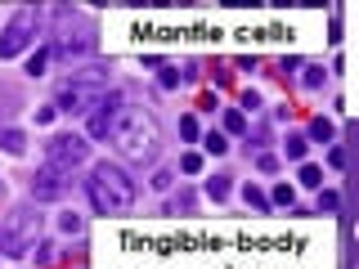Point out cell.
<instances>
[{"instance_id":"cell-25","label":"cell","mask_w":359,"mask_h":269,"mask_svg":"<svg viewBox=\"0 0 359 269\" xmlns=\"http://www.w3.org/2000/svg\"><path fill=\"white\" fill-rule=\"evenodd\" d=\"M261 108V95H256V90H243V112H256Z\"/></svg>"},{"instance_id":"cell-7","label":"cell","mask_w":359,"mask_h":269,"mask_svg":"<svg viewBox=\"0 0 359 269\" xmlns=\"http://www.w3.org/2000/svg\"><path fill=\"white\" fill-rule=\"evenodd\" d=\"M117 112H121V99H117V95H108L104 104L90 112V121H86V139H112V117H117Z\"/></svg>"},{"instance_id":"cell-9","label":"cell","mask_w":359,"mask_h":269,"mask_svg":"<svg viewBox=\"0 0 359 269\" xmlns=\"http://www.w3.org/2000/svg\"><path fill=\"white\" fill-rule=\"evenodd\" d=\"M220 121H224V139H229V134H247V112L243 108H224Z\"/></svg>"},{"instance_id":"cell-16","label":"cell","mask_w":359,"mask_h":269,"mask_svg":"<svg viewBox=\"0 0 359 269\" xmlns=\"http://www.w3.org/2000/svg\"><path fill=\"white\" fill-rule=\"evenodd\" d=\"M59 229H63V233H72V238H81V229H86V220H81V216H76V211H63V216H59Z\"/></svg>"},{"instance_id":"cell-5","label":"cell","mask_w":359,"mask_h":269,"mask_svg":"<svg viewBox=\"0 0 359 269\" xmlns=\"http://www.w3.org/2000/svg\"><path fill=\"white\" fill-rule=\"evenodd\" d=\"M86 157H90V139L86 134H76V130H59L50 144H45V166L50 171H76V166H86Z\"/></svg>"},{"instance_id":"cell-29","label":"cell","mask_w":359,"mask_h":269,"mask_svg":"<svg viewBox=\"0 0 359 269\" xmlns=\"http://www.w3.org/2000/svg\"><path fill=\"white\" fill-rule=\"evenodd\" d=\"M153 188H171V171H157L153 175Z\"/></svg>"},{"instance_id":"cell-10","label":"cell","mask_w":359,"mask_h":269,"mask_svg":"<svg viewBox=\"0 0 359 269\" xmlns=\"http://www.w3.org/2000/svg\"><path fill=\"white\" fill-rule=\"evenodd\" d=\"M202 188H207V198H211V202H224V198H229V188H233V179H229V175H211Z\"/></svg>"},{"instance_id":"cell-12","label":"cell","mask_w":359,"mask_h":269,"mask_svg":"<svg viewBox=\"0 0 359 269\" xmlns=\"http://www.w3.org/2000/svg\"><path fill=\"white\" fill-rule=\"evenodd\" d=\"M202 149H207L211 157H224V153H229V139H224V130H207V134H202Z\"/></svg>"},{"instance_id":"cell-13","label":"cell","mask_w":359,"mask_h":269,"mask_svg":"<svg viewBox=\"0 0 359 269\" xmlns=\"http://www.w3.org/2000/svg\"><path fill=\"white\" fill-rule=\"evenodd\" d=\"M332 134H337V126L328 117H314L310 121V139H319V144H332Z\"/></svg>"},{"instance_id":"cell-14","label":"cell","mask_w":359,"mask_h":269,"mask_svg":"<svg viewBox=\"0 0 359 269\" xmlns=\"http://www.w3.org/2000/svg\"><path fill=\"white\" fill-rule=\"evenodd\" d=\"M269 207H297V188H292V184H274V193H269Z\"/></svg>"},{"instance_id":"cell-19","label":"cell","mask_w":359,"mask_h":269,"mask_svg":"<svg viewBox=\"0 0 359 269\" xmlns=\"http://www.w3.org/2000/svg\"><path fill=\"white\" fill-rule=\"evenodd\" d=\"M50 54H54V50H36V54H32V59H27V76H41L45 63H50Z\"/></svg>"},{"instance_id":"cell-30","label":"cell","mask_w":359,"mask_h":269,"mask_svg":"<svg viewBox=\"0 0 359 269\" xmlns=\"http://www.w3.org/2000/svg\"><path fill=\"white\" fill-rule=\"evenodd\" d=\"M0 188H5V184H0Z\"/></svg>"},{"instance_id":"cell-17","label":"cell","mask_w":359,"mask_h":269,"mask_svg":"<svg viewBox=\"0 0 359 269\" xmlns=\"http://www.w3.org/2000/svg\"><path fill=\"white\" fill-rule=\"evenodd\" d=\"M301 184H306V188H319L323 184V171L314 162H306V166H301Z\"/></svg>"},{"instance_id":"cell-2","label":"cell","mask_w":359,"mask_h":269,"mask_svg":"<svg viewBox=\"0 0 359 269\" xmlns=\"http://www.w3.org/2000/svg\"><path fill=\"white\" fill-rule=\"evenodd\" d=\"M112 144L126 157H135V162H153L157 149H162V130H157V121L144 108H121L112 117Z\"/></svg>"},{"instance_id":"cell-4","label":"cell","mask_w":359,"mask_h":269,"mask_svg":"<svg viewBox=\"0 0 359 269\" xmlns=\"http://www.w3.org/2000/svg\"><path fill=\"white\" fill-rule=\"evenodd\" d=\"M36 27H41V9L36 5H18L14 18L0 27V59H18V54L36 41Z\"/></svg>"},{"instance_id":"cell-20","label":"cell","mask_w":359,"mask_h":269,"mask_svg":"<svg viewBox=\"0 0 359 269\" xmlns=\"http://www.w3.org/2000/svg\"><path fill=\"white\" fill-rule=\"evenodd\" d=\"M292 162H301V157H306V134H287V149H283Z\"/></svg>"},{"instance_id":"cell-15","label":"cell","mask_w":359,"mask_h":269,"mask_svg":"<svg viewBox=\"0 0 359 269\" xmlns=\"http://www.w3.org/2000/svg\"><path fill=\"white\" fill-rule=\"evenodd\" d=\"M243 202H247L252 211H269V198H265L256 184H243Z\"/></svg>"},{"instance_id":"cell-8","label":"cell","mask_w":359,"mask_h":269,"mask_svg":"<svg viewBox=\"0 0 359 269\" xmlns=\"http://www.w3.org/2000/svg\"><path fill=\"white\" fill-rule=\"evenodd\" d=\"M0 149H5V153H27V134H22L18 126H0Z\"/></svg>"},{"instance_id":"cell-11","label":"cell","mask_w":359,"mask_h":269,"mask_svg":"<svg viewBox=\"0 0 359 269\" xmlns=\"http://www.w3.org/2000/svg\"><path fill=\"white\" fill-rule=\"evenodd\" d=\"M323 81H328V72H323L319 63L301 67V90H323Z\"/></svg>"},{"instance_id":"cell-6","label":"cell","mask_w":359,"mask_h":269,"mask_svg":"<svg viewBox=\"0 0 359 269\" xmlns=\"http://www.w3.org/2000/svg\"><path fill=\"white\" fill-rule=\"evenodd\" d=\"M67 193V175L63 171H50V166H41L36 175H32V202H59Z\"/></svg>"},{"instance_id":"cell-3","label":"cell","mask_w":359,"mask_h":269,"mask_svg":"<svg viewBox=\"0 0 359 269\" xmlns=\"http://www.w3.org/2000/svg\"><path fill=\"white\" fill-rule=\"evenodd\" d=\"M41 229H45L41 207H36V202H22V207H14L5 216V224H0V251H5V256L32 251V247L41 242Z\"/></svg>"},{"instance_id":"cell-26","label":"cell","mask_w":359,"mask_h":269,"mask_svg":"<svg viewBox=\"0 0 359 269\" xmlns=\"http://www.w3.org/2000/svg\"><path fill=\"white\" fill-rule=\"evenodd\" d=\"M337 202H341V198L328 188V193H319V211H337Z\"/></svg>"},{"instance_id":"cell-27","label":"cell","mask_w":359,"mask_h":269,"mask_svg":"<svg viewBox=\"0 0 359 269\" xmlns=\"http://www.w3.org/2000/svg\"><path fill=\"white\" fill-rule=\"evenodd\" d=\"M54 117H59V108H54V104H50V108H41V112H36V121H41V126H50V121H54Z\"/></svg>"},{"instance_id":"cell-28","label":"cell","mask_w":359,"mask_h":269,"mask_svg":"<svg viewBox=\"0 0 359 269\" xmlns=\"http://www.w3.org/2000/svg\"><path fill=\"white\" fill-rule=\"evenodd\" d=\"M261 171H269V175L278 171V157H274V153H261Z\"/></svg>"},{"instance_id":"cell-23","label":"cell","mask_w":359,"mask_h":269,"mask_svg":"<svg viewBox=\"0 0 359 269\" xmlns=\"http://www.w3.org/2000/svg\"><path fill=\"white\" fill-rule=\"evenodd\" d=\"M166 211H171V216H175V211H194V193H180V198H171V202H166Z\"/></svg>"},{"instance_id":"cell-22","label":"cell","mask_w":359,"mask_h":269,"mask_svg":"<svg viewBox=\"0 0 359 269\" xmlns=\"http://www.w3.org/2000/svg\"><path fill=\"white\" fill-rule=\"evenodd\" d=\"M202 171V153H184L180 157V175H198Z\"/></svg>"},{"instance_id":"cell-1","label":"cell","mask_w":359,"mask_h":269,"mask_svg":"<svg viewBox=\"0 0 359 269\" xmlns=\"http://www.w3.org/2000/svg\"><path fill=\"white\" fill-rule=\"evenodd\" d=\"M86 193H90V207L99 216H121V211L135 207V179L117 162H95L90 179H86Z\"/></svg>"},{"instance_id":"cell-24","label":"cell","mask_w":359,"mask_h":269,"mask_svg":"<svg viewBox=\"0 0 359 269\" xmlns=\"http://www.w3.org/2000/svg\"><path fill=\"white\" fill-rule=\"evenodd\" d=\"M175 85H184L180 81V67H162V90H175Z\"/></svg>"},{"instance_id":"cell-21","label":"cell","mask_w":359,"mask_h":269,"mask_svg":"<svg viewBox=\"0 0 359 269\" xmlns=\"http://www.w3.org/2000/svg\"><path fill=\"white\" fill-rule=\"evenodd\" d=\"M180 139H202L198 117H180Z\"/></svg>"},{"instance_id":"cell-18","label":"cell","mask_w":359,"mask_h":269,"mask_svg":"<svg viewBox=\"0 0 359 269\" xmlns=\"http://www.w3.org/2000/svg\"><path fill=\"white\" fill-rule=\"evenodd\" d=\"M32 251H36V261H32L36 269H50V265H54V247H50V242H36Z\"/></svg>"}]
</instances>
